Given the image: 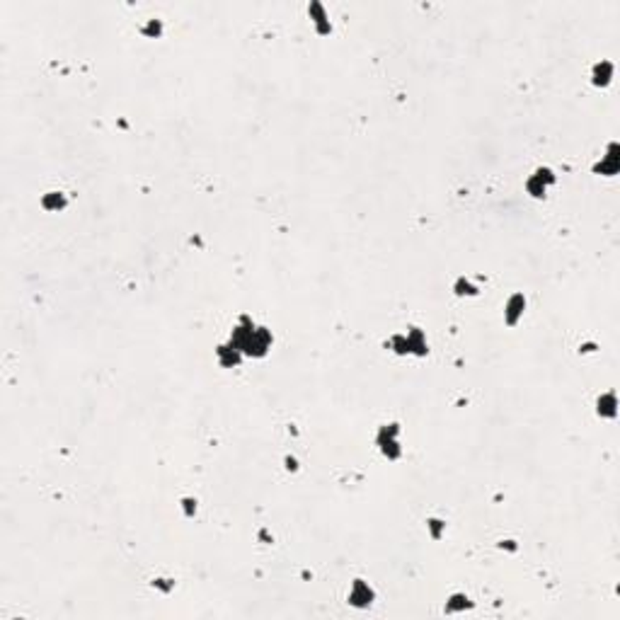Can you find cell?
<instances>
[{"label":"cell","mask_w":620,"mask_h":620,"mask_svg":"<svg viewBox=\"0 0 620 620\" xmlns=\"http://www.w3.org/2000/svg\"><path fill=\"white\" fill-rule=\"evenodd\" d=\"M610 75H613V63L601 61L599 66H596V70H594V83H596V85H608Z\"/></svg>","instance_id":"cell-1"},{"label":"cell","mask_w":620,"mask_h":620,"mask_svg":"<svg viewBox=\"0 0 620 620\" xmlns=\"http://www.w3.org/2000/svg\"><path fill=\"white\" fill-rule=\"evenodd\" d=\"M599 412L606 414V417H615V397L613 395H606V402H603V407L599 405Z\"/></svg>","instance_id":"cell-2"}]
</instances>
